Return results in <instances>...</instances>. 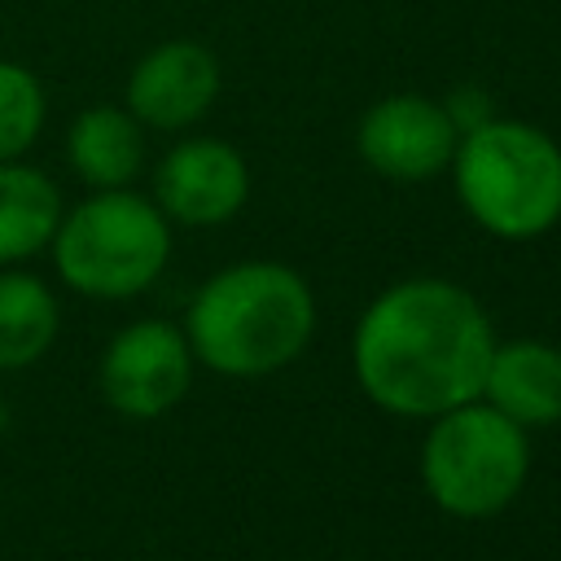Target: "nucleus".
I'll use <instances>...</instances> for the list:
<instances>
[{
	"mask_svg": "<svg viewBox=\"0 0 561 561\" xmlns=\"http://www.w3.org/2000/svg\"><path fill=\"white\" fill-rule=\"evenodd\" d=\"M491 346V320L469 289L416 276L381 289L364 307L351 364L377 408L430 421L482 394Z\"/></svg>",
	"mask_w": 561,
	"mask_h": 561,
	"instance_id": "1",
	"label": "nucleus"
},
{
	"mask_svg": "<svg viewBox=\"0 0 561 561\" xmlns=\"http://www.w3.org/2000/svg\"><path fill=\"white\" fill-rule=\"evenodd\" d=\"M316 333V298L285 263H232L215 272L184 311L197 364L224 377H267L294 364Z\"/></svg>",
	"mask_w": 561,
	"mask_h": 561,
	"instance_id": "2",
	"label": "nucleus"
},
{
	"mask_svg": "<svg viewBox=\"0 0 561 561\" xmlns=\"http://www.w3.org/2000/svg\"><path fill=\"white\" fill-rule=\"evenodd\" d=\"M456 193L478 228L504 241L543 237L561 219V145L522 118H486L451 153Z\"/></svg>",
	"mask_w": 561,
	"mask_h": 561,
	"instance_id": "3",
	"label": "nucleus"
},
{
	"mask_svg": "<svg viewBox=\"0 0 561 561\" xmlns=\"http://www.w3.org/2000/svg\"><path fill=\"white\" fill-rule=\"evenodd\" d=\"M57 276L101 302L145 294L171 259V219L153 197L131 188H96L75 210H61L53 232Z\"/></svg>",
	"mask_w": 561,
	"mask_h": 561,
	"instance_id": "4",
	"label": "nucleus"
},
{
	"mask_svg": "<svg viewBox=\"0 0 561 561\" xmlns=\"http://www.w3.org/2000/svg\"><path fill=\"white\" fill-rule=\"evenodd\" d=\"M421 447V478L430 500L451 517H491L508 508L530 473L526 430L486 399L456 403L430 416Z\"/></svg>",
	"mask_w": 561,
	"mask_h": 561,
	"instance_id": "5",
	"label": "nucleus"
},
{
	"mask_svg": "<svg viewBox=\"0 0 561 561\" xmlns=\"http://www.w3.org/2000/svg\"><path fill=\"white\" fill-rule=\"evenodd\" d=\"M96 381L105 403L127 421H153L171 412L193 386V351L184 329L171 320L123 324L105 342Z\"/></svg>",
	"mask_w": 561,
	"mask_h": 561,
	"instance_id": "6",
	"label": "nucleus"
},
{
	"mask_svg": "<svg viewBox=\"0 0 561 561\" xmlns=\"http://www.w3.org/2000/svg\"><path fill=\"white\" fill-rule=\"evenodd\" d=\"M456 140H460V131L447 118L443 101H430L416 92L381 96L377 105L364 110V118L355 127L359 158L377 175L399 180V184L434 180L438 171H447Z\"/></svg>",
	"mask_w": 561,
	"mask_h": 561,
	"instance_id": "7",
	"label": "nucleus"
},
{
	"mask_svg": "<svg viewBox=\"0 0 561 561\" xmlns=\"http://www.w3.org/2000/svg\"><path fill=\"white\" fill-rule=\"evenodd\" d=\"M250 197V167L245 158L215 136L180 140L162 153L153 171V202L171 224L184 228H215L228 224Z\"/></svg>",
	"mask_w": 561,
	"mask_h": 561,
	"instance_id": "8",
	"label": "nucleus"
},
{
	"mask_svg": "<svg viewBox=\"0 0 561 561\" xmlns=\"http://www.w3.org/2000/svg\"><path fill=\"white\" fill-rule=\"evenodd\" d=\"M219 96V61L197 39H167L149 48L127 75V110L140 127H193Z\"/></svg>",
	"mask_w": 561,
	"mask_h": 561,
	"instance_id": "9",
	"label": "nucleus"
},
{
	"mask_svg": "<svg viewBox=\"0 0 561 561\" xmlns=\"http://www.w3.org/2000/svg\"><path fill=\"white\" fill-rule=\"evenodd\" d=\"M478 399H486L495 412H504L522 430L557 425L561 421V351L539 337L495 342Z\"/></svg>",
	"mask_w": 561,
	"mask_h": 561,
	"instance_id": "10",
	"label": "nucleus"
},
{
	"mask_svg": "<svg viewBox=\"0 0 561 561\" xmlns=\"http://www.w3.org/2000/svg\"><path fill=\"white\" fill-rule=\"evenodd\" d=\"M66 158L92 188H127L145 167V131L131 110L92 105L66 131Z\"/></svg>",
	"mask_w": 561,
	"mask_h": 561,
	"instance_id": "11",
	"label": "nucleus"
},
{
	"mask_svg": "<svg viewBox=\"0 0 561 561\" xmlns=\"http://www.w3.org/2000/svg\"><path fill=\"white\" fill-rule=\"evenodd\" d=\"M61 224V188L18 158L0 162V267H18L48 250Z\"/></svg>",
	"mask_w": 561,
	"mask_h": 561,
	"instance_id": "12",
	"label": "nucleus"
},
{
	"mask_svg": "<svg viewBox=\"0 0 561 561\" xmlns=\"http://www.w3.org/2000/svg\"><path fill=\"white\" fill-rule=\"evenodd\" d=\"M61 329L57 294L18 267H0V373L39 364Z\"/></svg>",
	"mask_w": 561,
	"mask_h": 561,
	"instance_id": "13",
	"label": "nucleus"
},
{
	"mask_svg": "<svg viewBox=\"0 0 561 561\" xmlns=\"http://www.w3.org/2000/svg\"><path fill=\"white\" fill-rule=\"evenodd\" d=\"M44 110L48 101L39 79L18 61H0V162L22 158L35 145L44 127Z\"/></svg>",
	"mask_w": 561,
	"mask_h": 561,
	"instance_id": "14",
	"label": "nucleus"
},
{
	"mask_svg": "<svg viewBox=\"0 0 561 561\" xmlns=\"http://www.w3.org/2000/svg\"><path fill=\"white\" fill-rule=\"evenodd\" d=\"M443 110H447V118L456 123L460 136L473 131V127H482L486 118H495V105H491V96H486L478 83H460V88L443 101Z\"/></svg>",
	"mask_w": 561,
	"mask_h": 561,
	"instance_id": "15",
	"label": "nucleus"
},
{
	"mask_svg": "<svg viewBox=\"0 0 561 561\" xmlns=\"http://www.w3.org/2000/svg\"><path fill=\"white\" fill-rule=\"evenodd\" d=\"M0 425H4V399H0Z\"/></svg>",
	"mask_w": 561,
	"mask_h": 561,
	"instance_id": "16",
	"label": "nucleus"
}]
</instances>
